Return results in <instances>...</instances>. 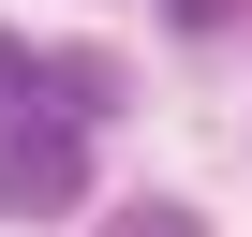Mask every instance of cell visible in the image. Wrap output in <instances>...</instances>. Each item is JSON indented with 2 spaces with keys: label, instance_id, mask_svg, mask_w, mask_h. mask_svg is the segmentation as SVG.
Here are the masks:
<instances>
[{
  "label": "cell",
  "instance_id": "cell-4",
  "mask_svg": "<svg viewBox=\"0 0 252 237\" xmlns=\"http://www.w3.org/2000/svg\"><path fill=\"white\" fill-rule=\"evenodd\" d=\"M119 237H193V207H119Z\"/></svg>",
  "mask_w": 252,
  "mask_h": 237
},
{
  "label": "cell",
  "instance_id": "cell-5",
  "mask_svg": "<svg viewBox=\"0 0 252 237\" xmlns=\"http://www.w3.org/2000/svg\"><path fill=\"white\" fill-rule=\"evenodd\" d=\"M163 15H178V30H222V15H237V0H163Z\"/></svg>",
  "mask_w": 252,
  "mask_h": 237
},
{
  "label": "cell",
  "instance_id": "cell-1",
  "mask_svg": "<svg viewBox=\"0 0 252 237\" xmlns=\"http://www.w3.org/2000/svg\"><path fill=\"white\" fill-rule=\"evenodd\" d=\"M89 193V118H0V207H74Z\"/></svg>",
  "mask_w": 252,
  "mask_h": 237
},
{
  "label": "cell",
  "instance_id": "cell-3",
  "mask_svg": "<svg viewBox=\"0 0 252 237\" xmlns=\"http://www.w3.org/2000/svg\"><path fill=\"white\" fill-rule=\"evenodd\" d=\"M30 74H45V59H30L15 30H0V118H15V89H30Z\"/></svg>",
  "mask_w": 252,
  "mask_h": 237
},
{
  "label": "cell",
  "instance_id": "cell-2",
  "mask_svg": "<svg viewBox=\"0 0 252 237\" xmlns=\"http://www.w3.org/2000/svg\"><path fill=\"white\" fill-rule=\"evenodd\" d=\"M30 89H45L60 118H119V89H134V74H119V59H45Z\"/></svg>",
  "mask_w": 252,
  "mask_h": 237
}]
</instances>
